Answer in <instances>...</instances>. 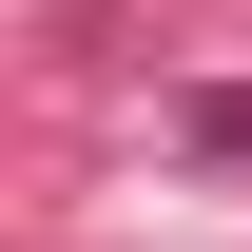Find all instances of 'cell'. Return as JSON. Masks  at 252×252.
Segmentation results:
<instances>
[]
</instances>
